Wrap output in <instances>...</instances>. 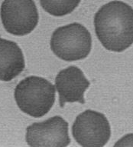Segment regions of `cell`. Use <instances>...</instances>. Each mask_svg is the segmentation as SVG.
Instances as JSON below:
<instances>
[{
	"label": "cell",
	"instance_id": "6da1fadb",
	"mask_svg": "<svg viewBox=\"0 0 133 147\" xmlns=\"http://www.w3.org/2000/svg\"><path fill=\"white\" fill-rule=\"evenodd\" d=\"M94 26L105 49L123 52L133 44V9L121 1H112L96 13Z\"/></svg>",
	"mask_w": 133,
	"mask_h": 147
},
{
	"label": "cell",
	"instance_id": "7a4b0ae2",
	"mask_svg": "<svg viewBox=\"0 0 133 147\" xmlns=\"http://www.w3.org/2000/svg\"><path fill=\"white\" fill-rule=\"evenodd\" d=\"M14 96L23 113L40 118L48 113L55 103V87L45 78L31 76L17 85Z\"/></svg>",
	"mask_w": 133,
	"mask_h": 147
},
{
	"label": "cell",
	"instance_id": "3957f363",
	"mask_svg": "<svg viewBox=\"0 0 133 147\" xmlns=\"http://www.w3.org/2000/svg\"><path fill=\"white\" fill-rule=\"evenodd\" d=\"M91 48L90 32L77 22L57 28L51 39V49L55 56L67 62L85 59L90 53Z\"/></svg>",
	"mask_w": 133,
	"mask_h": 147
},
{
	"label": "cell",
	"instance_id": "277c9868",
	"mask_svg": "<svg viewBox=\"0 0 133 147\" xmlns=\"http://www.w3.org/2000/svg\"><path fill=\"white\" fill-rule=\"evenodd\" d=\"M0 16L5 31L19 36L31 33L39 20L38 9L33 0H4Z\"/></svg>",
	"mask_w": 133,
	"mask_h": 147
},
{
	"label": "cell",
	"instance_id": "5b68a950",
	"mask_svg": "<svg viewBox=\"0 0 133 147\" xmlns=\"http://www.w3.org/2000/svg\"><path fill=\"white\" fill-rule=\"evenodd\" d=\"M74 140L82 146L102 147L111 136V129L104 114L87 109L76 116L72 126Z\"/></svg>",
	"mask_w": 133,
	"mask_h": 147
},
{
	"label": "cell",
	"instance_id": "8992f818",
	"mask_svg": "<svg viewBox=\"0 0 133 147\" xmlns=\"http://www.w3.org/2000/svg\"><path fill=\"white\" fill-rule=\"evenodd\" d=\"M25 139L30 146H67L70 143L68 123L60 116L35 123L27 127Z\"/></svg>",
	"mask_w": 133,
	"mask_h": 147
},
{
	"label": "cell",
	"instance_id": "52a82bcc",
	"mask_svg": "<svg viewBox=\"0 0 133 147\" xmlns=\"http://www.w3.org/2000/svg\"><path fill=\"white\" fill-rule=\"evenodd\" d=\"M90 86V82L76 65H70L60 71L55 79L60 106L64 108L66 102L85 103L84 93Z\"/></svg>",
	"mask_w": 133,
	"mask_h": 147
},
{
	"label": "cell",
	"instance_id": "ba28073f",
	"mask_svg": "<svg viewBox=\"0 0 133 147\" xmlns=\"http://www.w3.org/2000/svg\"><path fill=\"white\" fill-rule=\"evenodd\" d=\"M25 63L16 42L0 38V81L9 82L21 73Z\"/></svg>",
	"mask_w": 133,
	"mask_h": 147
},
{
	"label": "cell",
	"instance_id": "9c48e42d",
	"mask_svg": "<svg viewBox=\"0 0 133 147\" xmlns=\"http://www.w3.org/2000/svg\"><path fill=\"white\" fill-rule=\"evenodd\" d=\"M80 3V0H40L44 10L54 16H64L71 13Z\"/></svg>",
	"mask_w": 133,
	"mask_h": 147
},
{
	"label": "cell",
	"instance_id": "30bf717a",
	"mask_svg": "<svg viewBox=\"0 0 133 147\" xmlns=\"http://www.w3.org/2000/svg\"><path fill=\"white\" fill-rule=\"evenodd\" d=\"M133 146V134H128L125 136L121 140H119L117 143L115 144V146Z\"/></svg>",
	"mask_w": 133,
	"mask_h": 147
}]
</instances>
